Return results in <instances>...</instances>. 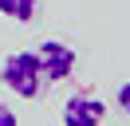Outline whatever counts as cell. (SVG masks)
<instances>
[{"mask_svg":"<svg viewBox=\"0 0 130 126\" xmlns=\"http://www.w3.org/2000/svg\"><path fill=\"white\" fill-rule=\"evenodd\" d=\"M0 83L20 99H40L43 87H47V79L40 71V55L36 51H12L0 63Z\"/></svg>","mask_w":130,"mask_h":126,"instance_id":"obj_1","label":"cell"},{"mask_svg":"<svg viewBox=\"0 0 130 126\" xmlns=\"http://www.w3.org/2000/svg\"><path fill=\"white\" fill-rule=\"evenodd\" d=\"M36 55H40V71L47 83H63V79L75 75V47L63 43V39H43L36 47Z\"/></svg>","mask_w":130,"mask_h":126,"instance_id":"obj_2","label":"cell"},{"mask_svg":"<svg viewBox=\"0 0 130 126\" xmlns=\"http://www.w3.org/2000/svg\"><path fill=\"white\" fill-rule=\"evenodd\" d=\"M106 106L95 94H71L63 102V126H103Z\"/></svg>","mask_w":130,"mask_h":126,"instance_id":"obj_3","label":"cell"},{"mask_svg":"<svg viewBox=\"0 0 130 126\" xmlns=\"http://www.w3.org/2000/svg\"><path fill=\"white\" fill-rule=\"evenodd\" d=\"M0 16H12L16 24H32L40 16V0H0Z\"/></svg>","mask_w":130,"mask_h":126,"instance_id":"obj_4","label":"cell"},{"mask_svg":"<svg viewBox=\"0 0 130 126\" xmlns=\"http://www.w3.org/2000/svg\"><path fill=\"white\" fill-rule=\"evenodd\" d=\"M114 99H118V110H122V114L130 118V83H122V87H118V94H114Z\"/></svg>","mask_w":130,"mask_h":126,"instance_id":"obj_5","label":"cell"},{"mask_svg":"<svg viewBox=\"0 0 130 126\" xmlns=\"http://www.w3.org/2000/svg\"><path fill=\"white\" fill-rule=\"evenodd\" d=\"M0 126H16V110L0 102Z\"/></svg>","mask_w":130,"mask_h":126,"instance_id":"obj_6","label":"cell"}]
</instances>
